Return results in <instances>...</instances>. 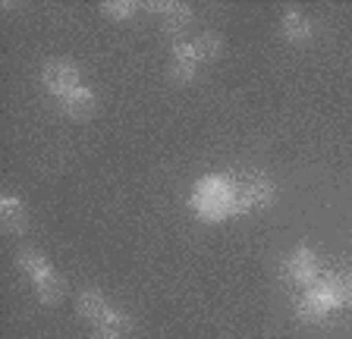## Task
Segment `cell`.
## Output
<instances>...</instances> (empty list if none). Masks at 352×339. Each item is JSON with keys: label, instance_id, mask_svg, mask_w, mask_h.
Instances as JSON below:
<instances>
[{"label": "cell", "instance_id": "obj_10", "mask_svg": "<svg viewBox=\"0 0 352 339\" xmlns=\"http://www.w3.org/2000/svg\"><path fill=\"white\" fill-rule=\"evenodd\" d=\"M0 226H3L7 236H22L29 229V211L16 195L0 198Z\"/></svg>", "mask_w": 352, "mask_h": 339}, {"label": "cell", "instance_id": "obj_7", "mask_svg": "<svg viewBox=\"0 0 352 339\" xmlns=\"http://www.w3.org/2000/svg\"><path fill=\"white\" fill-rule=\"evenodd\" d=\"M154 13L161 16V29L173 38H183L186 29L192 25V7L189 3H176V0H157V3H148Z\"/></svg>", "mask_w": 352, "mask_h": 339}, {"label": "cell", "instance_id": "obj_15", "mask_svg": "<svg viewBox=\"0 0 352 339\" xmlns=\"http://www.w3.org/2000/svg\"><path fill=\"white\" fill-rule=\"evenodd\" d=\"M135 10H139V3H132V0H107V3H101V13L107 16V19H117V23L132 19Z\"/></svg>", "mask_w": 352, "mask_h": 339}, {"label": "cell", "instance_id": "obj_5", "mask_svg": "<svg viewBox=\"0 0 352 339\" xmlns=\"http://www.w3.org/2000/svg\"><path fill=\"white\" fill-rule=\"evenodd\" d=\"M41 82H44V89L51 91L54 97H63V95H69V91L82 89V73H79V67H76L73 60L54 57V60L44 63Z\"/></svg>", "mask_w": 352, "mask_h": 339}, {"label": "cell", "instance_id": "obj_14", "mask_svg": "<svg viewBox=\"0 0 352 339\" xmlns=\"http://www.w3.org/2000/svg\"><path fill=\"white\" fill-rule=\"evenodd\" d=\"M192 47H195L198 63H211V60H217V57H220V51H223L220 38H217V35H211V32H205V35L192 38Z\"/></svg>", "mask_w": 352, "mask_h": 339}, {"label": "cell", "instance_id": "obj_8", "mask_svg": "<svg viewBox=\"0 0 352 339\" xmlns=\"http://www.w3.org/2000/svg\"><path fill=\"white\" fill-rule=\"evenodd\" d=\"M318 273H321V264H318V255L311 248H296L289 258H286V277L299 286H308V283L315 280Z\"/></svg>", "mask_w": 352, "mask_h": 339}, {"label": "cell", "instance_id": "obj_6", "mask_svg": "<svg viewBox=\"0 0 352 339\" xmlns=\"http://www.w3.org/2000/svg\"><path fill=\"white\" fill-rule=\"evenodd\" d=\"M333 302H330V277L318 273L315 280L305 286V295L299 299V314L305 320H324L330 314Z\"/></svg>", "mask_w": 352, "mask_h": 339}, {"label": "cell", "instance_id": "obj_4", "mask_svg": "<svg viewBox=\"0 0 352 339\" xmlns=\"http://www.w3.org/2000/svg\"><path fill=\"white\" fill-rule=\"evenodd\" d=\"M76 308H79V314L85 317V320H91L95 327H117V330H129L132 327L129 314L113 308V305L104 299V292H98V289H85V292L79 295Z\"/></svg>", "mask_w": 352, "mask_h": 339}, {"label": "cell", "instance_id": "obj_1", "mask_svg": "<svg viewBox=\"0 0 352 339\" xmlns=\"http://www.w3.org/2000/svg\"><path fill=\"white\" fill-rule=\"evenodd\" d=\"M236 179L227 173H208L192 185V211L201 220H223V217L236 214V198H233Z\"/></svg>", "mask_w": 352, "mask_h": 339}, {"label": "cell", "instance_id": "obj_16", "mask_svg": "<svg viewBox=\"0 0 352 339\" xmlns=\"http://www.w3.org/2000/svg\"><path fill=\"white\" fill-rule=\"evenodd\" d=\"M120 336H123V330H117V327H98L91 333V339H120Z\"/></svg>", "mask_w": 352, "mask_h": 339}, {"label": "cell", "instance_id": "obj_3", "mask_svg": "<svg viewBox=\"0 0 352 339\" xmlns=\"http://www.w3.org/2000/svg\"><path fill=\"white\" fill-rule=\"evenodd\" d=\"M233 198H236V214H245V211H261L274 201V183L261 173H242L233 176Z\"/></svg>", "mask_w": 352, "mask_h": 339}, {"label": "cell", "instance_id": "obj_11", "mask_svg": "<svg viewBox=\"0 0 352 339\" xmlns=\"http://www.w3.org/2000/svg\"><path fill=\"white\" fill-rule=\"evenodd\" d=\"M57 104H60V110L66 113L69 119H88L91 113H95V107H98V97H95V91L91 89H76V91H69V95H63V97H57Z\"/></svg>", "mask_w": 352, "mask_h": 339}, {"label": "cell", "instance_id": "obj_13", "mask_svg": "<svg viewBox=\"0 0 352 339\" xmlns=\"http://www.w3.org/2000/svg\"><path fill=\"white\" fill-rule=\"evenodd\" d=\"M330 302H333V308L352 305V270H340L330 277Z\"/></svg>", "mask_w": 352, "mask_h": 339}, {"label": "cell", "instance_id": "obj_9", "mask_svg": "<svg viewBox=\"0 0 352 339\" xmlns=\"http://www.w3.org/2000/svg\"><path fill=\"white\" fill-rule=\"evenodd\" d=\"M198 57H195V47H192V41H176L173 45V60H170V79L173 82H192L198 73Z\"/></svg>", "mask_w": 352, "mask_h": 339}, {"label": "cell", "instance_id": "obj_2", "mask_svg": "<svg viewBox=\"0 0 352 339\" xmlns=\"http://www.w3.org/2000/svg\"><path fill=\"white\" fill-rule=\"evenodd\" d=\"M16 261H19L22 273H29V280L35 283V292L44 305H57L60 299H63V280H60V273L44 261V255H38L35 248H19L16 251Z\"/></svg>", "mask_w": 352, "mask_h": 339}, {"label": "cell", "instance_id": "obj_12", "mask_svg": "<svg viewBox=\"0 0 352 339\" xmlns=\"http://www.w3.org/2000/svg\"><path fill=\"white\" fill-rule=\"evenodd\" d=\"M280 32H283V38H289V41L302 45V41L311 38V23L305 19V13H299L296 7H289L283 13V19H280Z\"/></svg>", "mask_w": 352, "mask_h": 339}]
</instances>
